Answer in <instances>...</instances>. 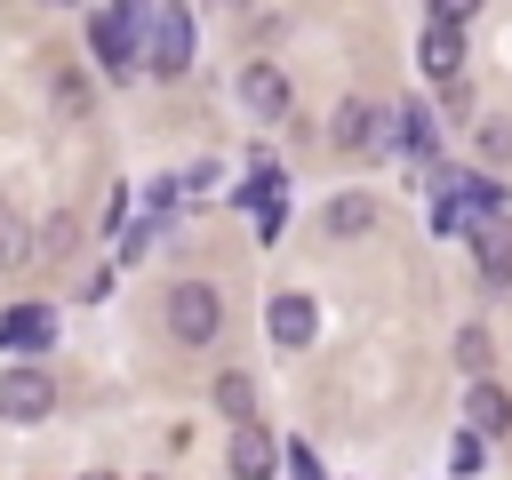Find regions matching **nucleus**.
<instances>
[{
  "label": "nucleus",
  "instance_id": "7ed1b4c3",
  "mask_svg": "<svg viewBox=\"0 0 512 480\" xmlns=\"http://www.w3.org/2000/svg\"><path fill=\"white\" fill-rule=\"evenodd\" d=\"M56 408V376L40 368V360H16L8 376H0V424H40Z\"/></svg>",
  "mask_w": 512,
  "mask_h": 480
},
{
  "label": "nucleus",
  "instance_id": "0eeeda50",
  "mask_svg": "<svg viewBox=\"0 0 512 480\" xmlns=\"http://www.w3.org/2000/svg\"><path fill=\"white\" fill-rule=\"evenodd\" d=\"M280 464V440L264 424H232V480H272Z\"/></svg>",
  "mask_w": 512,
  "mask_h": 480
},
{
  "label": "nucleus",
  "instance_id": "f8f14e48",
  "mask_svg": "<svg viewBox=\"0 0 512 480\" xmlns=\"http://www.w3.org/2000/svg\"><path fill=\"white\" fill-rule=\"evenodd\" d=\"M216 408H224L232 424H256V384H248V376H216Z\"/></svg>",
  "mask_w": 512,
  "mask_h": 480
},
{
  "label": "nucleus",
  "instance_id": "423d86ee",
  "mask_svg": "<svg viewBox=\"0 0 512 480\" xmlns=\"http://www.w3.org/2000/svg\"><path fill=\"white\" fill-rule=\"evenodd\" d=\"M240 104H248V112H256V120H280V112H288V72H280V64H264V56H256V64H248V72H240Z\"/></svg>",
  "mask_w": 512,
  "mask_h": 480
},
{
  "label": "nucleus",
  "instance_id": "2eb2a0df",
  "mask_svg": "<svg viewBox=\"0 0 512 480\" xmlns=\"http://www.w3.org/2000/svg\"><path fill=\"white\" fill-rule=\"evenodd\" d=\"M456 360H464L472 384H480V376H488V328H464V336H456Z\"/></svg>",
  "mask_w": 512,
  "mask_h": 480
},
{
  "label": "nucleus",
  "instance_id": "f3484780",
  "mask_svg": "<svg viewBox=\"0 0 512 480\" xmlns=\"http://www.w3.org/2000/svg\"><path fill=\"white\" fill-rule=\"evenodd\" d=\"M88 480H112V472H88Z\"/></svg>",
  "mask_w": 512,
  "mask_h": 480
},
{
  "label": "nucleus",
  "instance_id": "9b49d317",
  "mask_svg": "<svg viewBox=\"0 0 512 480\" xmlns=\"http://www.w3.org/2000/svg\"><path fill=\"white\" fill-rule=\"evenodd\" d=\"M368 224H376V200H368V192H336V200H328V232L352 240V232H368Z\"/></svg>",
  "mask_w": 512,
  "mask_h": 480
},
{
  "label": "nucleus",
  "instance_id": "f03ea898",
  "mask_svg": "<svg viewBox=\"0 0 512 480\" xmlns=\"http://www.w3.org/2000/svg\"><path fill=\"white\" fill-rule=\"evenodd\" d=\"M216 328H224V296L208 280H176L168 288V336L176 344H208Z\"/></svg>",
  "mask_w": 512,
  "mask_h": 480
},
{
  "label": "nucleus",
  "instance_id": "4468645a",
  "mask_svg": "<svg viewBox=\"0 0 512 480\" xmlns=\"http://www.w3.org/2000/svg\"><path fill=\"white\" fill-rule=\"evenodd\" d=\"M368 136H376V112L368 104H344L336 112V144H368Z\"/></svg>",
  "mask_w": 512,
  "mask_h": 480
},
{
  "label": "nucleus",
  "instance_id": "dca6fc26",
  "mask_svg": "<svg viewBox=\"0 0 512 480\" xmlns=\"http://www.w3.org/2000/svg\"><path fill=\"white\" fill-rule=\"evenodd\" d=\"M64 248H72V216H48L40 224V256H64Z\"/></svg>",
  "mask_w": 512,
  "mask_h": 480
},
{
  "label": "nucleus",
  "instance_id": "6e6552de",
  "mask_svg": "<svg viewBox=\"0 0 512 480\" xmlns=\"http://www.w3.org/2000/svg\"><path fill=\"white\" fill-rule=\"evenodd\" d=\"M264 328L296 352V344H312V328H320V312H312V296H296V288H280L272 296V312H264Z\"/></svg>",
  "mask_w": 512,
  "mask_h": 480
},
{
  "label": "nucleus",
  "instance_id": "20e7f679",
  "mask_svg": "<svg viewBox=\"0 0 512 480\" xmlns=\"http://www.w3.org/2000/svg\"><path fill=\"white\" fill-rule=\"evenodd\" d=\"M88 40H96V64L104 72H128L136 64V8H96L88 16Z\"/></svg>",
  "mask_w": 512,
  "mask_h": 480
},
{
  "label": "nucleus",
  "instance_id": "39448f33",
  "mask_svg": "<svg viewBox=\"0 0 512 480\" xmlns=\"http://www.w3.org/2000/svg\"><path fill=\"white\" fill-rule=\"evenodd\" d=\"M472 264H480L488 288H512V224L504 216H480L472 224Z\"/></svg>",
  "mask_w": 512,
  "mask_h": 480
},
{
  "label": "nucleus",
  "instance_id": "f257e3e1",
  "mask_svg": "<svg viewBox=\"0 0 512 480\" xmlns=\"http://www.w3.org/2000/svg\"><path fill=\"white\" fill-rule=\"evenodd\" d=\"M136 64L144 72H160V80H176L184 64H192V16L176 8V0H160V8H136Z\"/></svg>",
  "mask_w": 512,
  "mask_h": 480
},
{
  "label": "nucleus",
  "instance_id": "ddd939ff",
  "mask_svg": "<svg viewBox=\"0 0 512 480\" xmlns=\"http://www.w3.org/2000/svg\"><path fill=\"white\" fill-rule=\"evenodd\" d=\"M24 256H32V240H24V216L0 200V264H24Z\"/></svg>",
  "mask_w": 512,
  "mask_h": 480
},
{
  "label": "nucleus",
  "instance_id": "1a4fd4ad",
  "mask_svg": "<svg viewBox=\"0 0 512 480\" xmlns=\"http://www.w3.org/2000/svg\"><path fill=\"white\" fill-rule=\"evenodd\" d=\"M48 336H56L48 304H16V312L0 320V344H16V352H48Z\"/></svg>",
  "mask_w": 512,
  "mask_h": 480
},
{
  "label": "nucleus",
  "instance_id": "9d476101",
  "mask_svg": "<svg viewBox=\"0 0 512 480\" xmlns=\"http://www.w3.org/2000/svg\"><path fill=\"white\" fill-rule=\"evenodd\" d=\"M464 416H472V424H480V432L496 440V432H512V392L480 376V384H472V400H464Z\"/></svg>",
  "mask_w": 512,
  "mask_h": 480
}]
</instances>
